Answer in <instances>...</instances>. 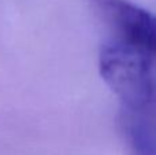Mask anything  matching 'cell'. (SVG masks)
Segmentation results:
<instances>
[{
	"instance_id": "1",
	"label": "cell",
	"mask_w": 156,
	"mask_h": 155,
	"mask_svg": "<svg viewBox=\"0 0 156 155\" xmlns=\"http://www.w3.org/2000/svg\"><path fill=\"white\" fill-rule=\"evenodd\" d=\"M101 78L118 96L122 109L147 110L156 103L151 52L125 41L103 45L99 56Z\"/></svg>"
},
{
	"instance_id": "2",
	"label": "cell",
	"mask_w": 156,
	"mask_h": 155,
	"mask_svg": "<svg viewBox=\"0 0 156 155\" xmlns=\"http://www.w3.org/2000/svg\"><path fill=\"white\" fill-rule=\"evenodd\" d=\"M89 4L118 40L156 52V16L152 13L129 0H89Z\"/></svg>"
},
{
	"instance_id": "3",
	"label": "cell",
	"mask_w": 156,
	"mask_h": 155,
	"mask_svg": "<svg viewBox=\"0 0 156 155\" xmlns=\"http://www.w3.org/2000/svg\"><path fill=\"white\" fill-rule=\"evenodd\" d=\"M119 126L129 155H156L155 106L138 111L122 109Z\"/></svg>"
}]
</instances>
